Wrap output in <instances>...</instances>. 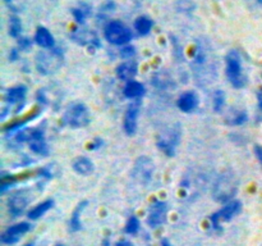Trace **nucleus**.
I'll return each mask as SVG.
<instances>
[{
	"label": "nucleus",
	"instance_id": "nucleus-1",
	"mask_svg": "<svg viewBox=\"0 0 262 246\" xmlns=\"http://www.w3.org/2000/svg\"><path fill=\"white\" fill-rule=\"evenodd\" d=\"M238 187H239V179L235 176L234 172L228 171L220 174L219 178L214 183L212 187V199L222 204H227V202L232 201L233 197L238 192Z\"/></svg>",
	"mask_w": 262,
	"mask_h": 246
},
{
	"label": "nucleus",
	"instance_id": "nucleus-38",
	"mask_svg": "<svg viewBox=\"0 0 262 246\" xmlns=\"http://www.w3.org/2000/svg\"><path fill=\"white\" fill-rule=\"evenodd\" d=\"M253 150H255V155H256V158L258 159V161H260V166L262 168V146L261 145H256Z\"/></svg>",
	"mask_w": 262,
	"mask_h": 246
},
{
	"label": "nucleus",
	"instance_id": "nucleus-20",
	"mask_svg": "<svg viewBox=\"0 0 262 246\" xmlns=\"http://www.w3.org/2000/svg\"><path fill=\"white\" fill-rule=\"evenodd\" d=\"M27 95V87L25 85H17L13 86L5 92V102L7 104H20L25 101Z\"/></svg>",
	"mask_w": 262,
	"mask_h": 246
},
{
	"label": "nucleus",
	"instance_id": "nucleus-16",
	"mask_svg": "<svg viewBox=\"0 0 262 246\" xmlns=\"http://www.w3.org/2000/svg\"><path fill=\"white\" fill-rule=\"evenodd\" d=\"M138 72V64L136 63L135 60H127L120 63L119 66L115 69V73H117V77L120 79V81L129 82L135 79V77L137 76Z\"/></svg>",
	"mask_w": 262,
	"mask_h": 246
},
{
	"label": "nucleus",
	"instance_id": "nucleus-33",
	"mask_svg": "<svg viewBox=\"0 0 262 246\" xmlns=\"http://www.w3.org/2000/svg\"><path fill=\"white\" fill-rule=\"evenodd\" d=\"M55 163H53V164H48V166H45V167H42V168H40L38 169V176L40 177H43V178H48V179H50V178H54V177H55V174L58 173V171H54V168H55Z\"/></svg>",
	"mask_w": 262,
	"mask_h": 246
},
{
	"label": "nucleus",
	"instance_id": "nucleus-37",
	"mask_svg": "<svg viewBox=\"0 0 262 246\" xmlns=\"http://www.w3.org/2000/svg\"><path fill=\"white\" fill-rule=\"evenodd\" d=\"M102 144H104L102 138H100V137L95 138V140L91 142V145H89V150H97V149L101 148Z\"/></svg>",
	"mask_w": 262,
	"mask_h": 246
},
{
	"label": "nucleus",
	"instance_id": "nucleus-17",
	"mask_svg": "<svg viewBox=\"0 0 262 246\" xmlns=\"http://www.w3.org/2000/svg\"><path fill=\"white\" fill-rule=\"evenodd\" d=\"M33 41L42 49L55 48V38H54L53 33L43 26H38L35 36H33Z\"/></svg>",
	"mask_w": 262,
	"mask_h": 246
},
{
	"label": "nucleus",
	"instance_id": "nucleus-26",
	"mask_svg": "<svg viewBox=\"0 0 262 246\" xmlns=\"http://www.w3.org/2000/svg\"><path fill=\"white\" fill-rule=\"evenodd\" d=\"M247 119L248 114L246 110H235V112L232 110V112H229V115L227 117L225 122L232 126H241L247 122Z\"/></svg>",
	"mask_w": 262,
	"mask_h": 246
},
{
	"label": "nucleus",
	"instance_id": "nucleus-40",
	"mask_svg": "<svg viewBox=\"0 0 262 246\" xmlns=\"http://www.w3.org/2000/svg\"><path fill=\"white\" fill-rule=\"evenodd\" d=\"M257 104H258V109H260V112H262V89L258 90L257 92Z\"/></svg>",
	"mask_w": 262,
	"mask_h": 246
},
{
	"label": "nucleus",
	"instance_id": "nucleus-30",
	"mask_svg": "<svg viewBox=\"0 0 262 246\" xmlns=\"http://www.w3.org/2000/svg\"><path fill=\"white\" fill-rule=\"evenodd\" d=\"M225 100H227V96H225V92L223 90H216L214 94V104H212V108H214L215 112L220 113L223 110L225 105Z\"/></svg>",
	"mask_w": 262,
	"mask_h": 246
},
{
	"label": "nucleus",
	"instance_id": "nucleus-29",
	"mask_svg": "<svg viewBox=\"0 0 262 246\" xmlns=\"http://www.w3.org/2000/svg\"><path fill=\"white\" fill-rule=\"evenodd\" d=\"M152 85H155L158 89H168L173 86V81L166 73H156L152 77Z\"/></svg>",
	"mask_w": 262,
	"mask_h": 246
},
{
	"label": "nucleus",
	"instance_id": "nucleus-4",
	"mask_svg": "<svg viewBox=\"0 0 262 246\" xmlns=\"http://www.w3.org/2000/svg\"><path fill=\"white\" fill-rule=\"evenodd\" d=\"M63 122L71 128L87 127L91 122V113L83 102H73L64 112Z\"/></svg>",
	"mask_w": 262,
	"mask_h": 246
},
{
	"label": "nucleus",
	"instance_id": "nucleus-23",
	"mask_svg": "<svg viewBox=\"0 0 262 246\" xmlns=\"http://www.w3.org/2000/svg\"><path fill=\"white\" fill-rule=\"evenodd\" d=\"M87 204H89V201L83 200V201L79 202V204L74 208L73 212H72L71 219H69V231H71V232H77V231H79L82 228L81 214L82 212L86 209Z\"/></svg>",
	"mask_w": 262,
	"mask_h": 246
},
{
	"label": "nucleus",
	"instance_id": "nucleus-14",
	"mask_svg": "<svg viewBox=\"0 0 262 246\" xmlns=\"http://www.w3.org/2000/svg\"><path fill=\"white\" fill-rule=\"evenodd\" d=\"M154 169L155 166L152 160L148 156H141L135 164V177L141 182H148L152 177Z\"/></svg>",
	"mask_w": 262,
	"mask_h": 246
},
{
	"label": "nucleus",
	"instance_id": "nucleus-44",
	"mask_svg": "<svg viewBox=\"0 0 262 246\" xmlns=\"http://www.w3.org/2000/svg\"><path fill=\"white\" fill-rule=\"evenodd\" d=\"M25 246H33V243H27V245H25Z\"/></svg>",
	"mask_w": 262,
	"mask_h": 246
},
{
	"label": "nucleus",
	"instance_id": "nucleus-36",
	"mask_svg": "<svg viewBox=\"0 0 262 246\" xmlns=\"http://www.w3.org/2000/svg\"><path fill=\"white\" fill-rule=\"evenodd\" d=\"M135 50H136V49L133 48V46L125 45V46H123L122 53H120V55H122L123 58H130V56L135 55V53H136Z\"/></svg>",
	"mask_w": 262,
	"mask_h": 246
},
{
	"label": "nucleus",
	"instance_id": "nucleus-45",
	"mask_svg": "<svg viewBox=\"0 0 262 246\" xmlns=\"http://www.w3.org/2000/svg\"><path fill=\"white\" fill-rule=\"evenodd\" d=\"M56 246H66V245H56Z\"/></svg>",
	"mask_w": 262,
	"mask_h": 246
},
{
	"label": "nucleus",
	"instance_id": "nucleus-7",
	"mask_svg": "<svg viewBox=\"0 0 262 246\" xmlns=\"http://www.w3.org/2000/svg\"><path fill=\"white\" fill-rule=\"evenodd\" d=\"M242 210V202L239 200H232V201L224 204V207L220 208L217 212L210 217L211 224L214 228H219L220 224L224 222H230L233 218L237 217Z\"/></svg>",
	"mask_w": 262,
	"mask_h": 246
},
{
	"label": "nucleus",
	"instance_id": "nucleus-41",
	"mask_svg": "<svg viewBox=\"0 0 262 246\" xmlns=\"http://www.w3.org/2000/svg\"><path fill=\"white\" fill-rule=\"evenodd\" d=\"M115 246H133L132 242H129L128 240H120L115 243Z\"/></svg>",
	"mask_w": 262,
	"mask_h": 246
},
{
	"label": "nucleus",
	"instance_id": "nucleus-35",
	"mask_svg": "<svg viewBox=\"0 0 262 246\" xmlns=\"http://www.w3.org/2000/svg\"><path fill=\"white\" fill-rule=\"evenodd\" d=\"M31 46H32V41H31L30 38L19 37V40H18V49H19L20 51L28 50V49H31Z\"/></svg>",
	"mask_w": 262,
	"mask_h": 246
},
{
	"label": "nucleus",
	"instance_id": "nucleus-2",
	"mask_svg": "<svg viewBox=\"0 0 262 246\" xmlns=\"http://www.w3.org/2000/svg\"><path fill=\"white\" fill-rule=\"evenodd\" d=\"M225 73L234 89H243L247 86L248 77L243 69L242 56L237 50H230L225 56Z\"/></svg>",
	"mask_w": 262,
	"mask_h": 246
},
{
	"label": "nucleus",
	"instance_id": "nucleus-18",
	"mask_svg": "<svg viewBox=\"0 0 262 246\" xmlns=\"http://www.w3.org/2000/svg\"><path fill=\"white\" fill-rule=\"evenodd\" d=\"M72 168H73V171L76 173L81 174V176H90L94 172L95 167L94 161L91 159L84 155H81L73 159V161H72Z\"/></svg>",
	"mask_w": 262,
	"mask_h": 246
},
{
	"label": "nucleus",
	"instance_id": "nucleus-28",
	"mask_svg": "<svg viewBox=\"0 0 262 246\" xmlns=\"http://www.w3.org/2000/svg\"><path fill=\"white\" fill-rule=\"evenodd\" d=\"M37 113H35V114H31V115H28L27 118H25V119H22V120H18V122H14V123H12V125H9V126H7V127L4 128V132L5 133H17L18 131H20L22 130V128H25L26 127V125H27L28 122H31V120L32 119H35L36 117H37Z\"/></svg>",
	"mask_w": 262,
	"mask_h": 246
},
{
	"label": "nucleus",
	"instance_id": "nucleus-42",
	"mask_svg": "<svg viewBox=\"0 0 262 246\" xmlns=\"http://www.w3.org/2000/svg\"><path fill=\"white\" fill-rule=\"evenodd\" d=\"M161 246H171V243L168 238H164V240L161 241Z\"/></svg>",
	"mask_w": 262,
	"mask_h": 246
},
{
	"label": "nucleus",
	"instance_id": "nucleus-34",
	"mask_svg": "<svg viewBox=\"0 0 262 246\" xmlns=\"http://www.w3.org/2000/svg\"><path fill=\"white\" fill-rule=\"evenodd\" d=\"M4 4L7 5L12 12L18 13L22 12V9L25 8L26 0H4Z\"/></svg>",
	"mask_w": 262,
	"mask_h": 246
},
{
	"label": "nucleus",
	"instance_id": "nucleus-12",
	"mask_svg": "<svg viewBox=\"0 0 262 246\" xmlns=\"http://www.w3.org/2000/svg\"><path fill=\"white\" fill-rule=\"evenodd\" d=\"M31 224L28 222H20L17 224H13L10 227H8L4 232L0 236V241L4 245H14L17 243L20 238L23 237V235H26L27 232H30Z\"/></svg>",
	"mask_w": 262,
	"mask_h": 246
},
{
	"label": "nucleus",
	"instance_id": "nucleus-22",
	"mask_svg": "<svg viewBox=\"0 0 262 246\" xmlns=\"http://www.w3.org/2000/svg\"><path fill=\"white\" fill-rule=\"evenodd\" d=\"M146 92V89L145 86H143V84H141V82L136 81V79H133V81H129V82H125V86L124 89H123V94H124L125 97H128V99H140L141 96H143Z\"/></svg>",
	"mask_w": 262,
	"mask_h": 246
},
{
	"label": "nucleus",
	"instance_id": "nucleus-25",
	"mask_svg": "<svg viewBox=\"0 0 262 246\" xmlns=\"http://www.w3.org/2000/svg\"><path fill=\"white\" fill-rule=\"evenodd\" d=\"M53 207H54V200L46 199L45 201L37 204L33 209H31L30 212H28V218H30L31 220H37L38 218H41L43 214H46V213H48Z\"/></svg>",
	"mask_w": 262,
	"mask_h": 246
},
{
	"label": "nucleus",
	"instance_id": "nucleus-32",
	"mask_svg": "<svg viewBox=\"0 0 262 246\" xmlns=\"http://www.w3.org/2000/svg\"><path fill=\"white\" fill-rule=\"evenodd\" d=\"M15 182H17V178H15L13 174L3 173L2 179H0V191L5 192L8 189H10V187H12Z\"/></svg>",
	"mask_w": 262,
	"mask_h": 246
},
{
	"label": "nucleus",
	"instance_id": "nucleus-11",
	"mask_svg": "<svg viewBox=\"0 0 262 246\" xmlns=\"http://www.w3.org/2000/svg\"><path fill=\"white\" fill-rule=\"evenodd\" d=\"M30 200V194L26 190L13 194L8 200V212H9V214L14 218L22 215L25 210L27 209Z\"/></svg>",
	"mask_w": 262,
	"mask_h": 246
},
{
	"label": "nucleus",
	"instance_id": "nucleus-31",
	"mask_svg": "<svg viewBox=\"0 0 262 246\" xmlns=\"http://www.w3.org/2000/svg\"><path fill=\"white\" fill-rule=\"evenodd\" d=\"M140 219H138L137 217H135V215H132V217H129V219L127 220V223H125L124 232L128 233V235H136V233L140 231Z\"/></svg>",
	"mask_w": 262,
	"mask_h": 246
},
{
	"label": "nucleus",
	"instance_id": "nucleus-3",
	"mask_svg": "<svg viewBox=\"0 0 262 246\" xmlns=\"http://www.w3.org/2000/svg\"><path fill=\"white\" fill-rule=\"evenodd\" d=\"M63 60L64 56L60 49H45V50L40 51V53L36 55V69H37L40 74L49 76V74L55 73L56 71L60 69V67L63 66Z\"/></svg>",
	"mask_w": 262,
	"mask_h": 246
},
{
	"label": "nucleus",
	"instance_id": "nucleus-10",
	"mask_svg": "<svg viewBox=\"0 0 262 246\" xmlns=\"http://www.w3.org/2000/svg\"><path fill=\"white\" fill-rule=\"evenodd\" d=\"M166 214H168V202L163 200H155L148 208L147 224L151 228H159L165 223Z\"/></svg>",
	"mask_w": 262,
	"mask_h": 246
},
{
	"label": "nucleus",
	"instance_id": "nucleus-13",
	"mask_svg": "<svg viewBox=\"0 0 262 246\" xmlns=\"http://www.w3.org/2000/svg\"><path fill=\"white\" fill-rule=\"evenodd\" d=\"M140 109L141 101L140 100H136V101L130 102L129 107L125 110L124 119H123V128H124V132L128 136H133L136 133V131H137Z\"/></svg>",
	"mask_w": 262,
	"mask_h": 246
},
{
	"label": "nucleus",
	"instance_id": "nucleus-43",
	"mask_svg": "<svg viewBox=\"0 0 262 246\" xmlns=\"http://www.w3.org/2000/svg\"><path fill=\"white\" fill-rule=\"evenodd\" d=\"M253 2H255V4L257 5V7L262 8V0H253Z\"/></svg>",
	"mask_w": 262,
	"mask_h": 246
},
{
	"label": "nucleus",
	"instance_id": "nucleus-24",
	"mask_svg": "<svg viewBox=\"0 0 262 246\" xmlns=\"http://www.w3.org/2000/svg\"><path fill=\"white\" fill-rule=\"evenodd\" d=\"M135 30L138 35L147 36L154 27V20L147 15H140L135 19Z\"/></svg>",
	"mask_w": 262,
	"mask_h": 246
},
{
	"label": "nucleus",
	"instance_id": "nucleus-21",
	"mask_svg": "<svg viewBox=\"0 0 262 246\" xmlns=\"http://www.w3.org/2000/svg\"><path fill=\"white\" fill-rule=\"evenodd\" d=\"M28 144H30V149L33 153L40 154V155H48L49 148L45 140V133H43V130H41V127H38L36 136Z\"/></svg>",
	"mask_w": 262,
	"mask_h": 246
},
{
	"label": "nucleus",
	"instance_id": "nucleus-6",
	"mask_svg": "<svg viewBox=\"0 0 262 246\" xmlns=\"http://www.w3.org/2000/svg\"><path fill=\"white\" fill-rule=\"evenodd\" d=\"M181 133L182 130L179 125L165 128L163 132L159 133L158 138H156V145L165 155L174 156L177 146L179 145V141H181Z\"/></svg>",
	"mask_w": 262,
	"mask_h": 246
},
{
	"label": "nucleus",
	"instance_id": "nucleus-19",
	"mask_svg": "<svg viewBox=\"0 0 262 246\" xmlns=\"http://www.w3.org/2000/svg\"><path fill=\"white\" fill-rule=\"evenodd\" d=\"M71 13L73 15L74 20L78 23V26H83L84 22L92 15V7L89 3L82 2L78 3L74 8H72Z\"/></svg>",
	"mask_w": 262,
	"mask_h": 246
},
{
	"label": "nucleus",
	"instance_id": "nucleus-9",
	"mask_svg": "<svg viewBox=\"0 0 262 246\" xmlns=\"http://www.w3.org/2000/svg\"><path fill=\"white\" fill-rule=\"evenodd\" d=\"M71 38L74 43L82 46H90V48H100L101 46L99 35L95 31L89 30L83 26L73 28V31L71 32Z\"/></svg>",
	"mask_w": 262,
	"mask_h": 246
},
{
	"label": "nucleus",
	"instance_id": "nucleus-8",
	"mask_svg": "<svg viewBox=\"0 0 262 246\" xmlns=\"http://www.w3.org/2000/svg\"><path fill=\"white\" fill-rule=\"evenodd\" d=\"M210 50L204 43H197L193 54V71L197 73V79L200 74L210 73L212 71V61H210Z\"/></svg>",
	"mask_w": 262,
	"mask_h": 246
},
{
	"label": "nucleus",
	"instance_id": "nucleus-27",
	"mask_svg": "<svg viewBox=\"0 0 262 246\" xmlns=\"http://www.w3.org/2000/svg\"><path fill=\"white\" fill-rule=\"evenodd\" d=\"M22 22L17 15H10L9 23H8V31H9V36L13 38H18L22 33Z\"/></svg>",
	"mask_w": 262,
	"mask_h": 246
},
{
	"label": "nucleus",
	"instance_id": "nucleus-15",
	"mask_svg": "<svg viewBox=\"0 0 262 246\" xmlns=\"http://www.w3.org/2000/svg\"><path fill=\"white\" fill-rule=\"evenodd\" d=\"M200 104L199 95L194 91H186L178 97L177 100V105H178L179 110L183 113H191L197 109Z\"/></svg>",
	"mask_w": 262,
	"mask_h": 246
},
{
	"label": "nucleus",
	"instance_id": "nucleus-5",
	"mask_svg": "<svg viewBox=\"0 0 262 246\" xmlns=\"http://www.w3.org/2000/svg\"><path fill=\"white\" fill-rule=\"evenodd\" d=\"M104 36L110 44L125 46L132 41L133 32L127 25L120 20H109L104 27Z\"/></svg>",
	"mask_w": 262,
	"mask_h": 246
},
{
	"label": "nucleus",
	"instance_id": "nucleus-39",
	"mask_svg": "<svg viewBox=\"0 0 262 246\" xmlns=\"http://www.w3.org/2000/svg\"><path fill=\"white\" fill-rule=\"evenodd\" d=\"M18 51H19V49H18V48L12 49V50H10V53H9V59H10V60L14 61L15 59H18V56H19V53H18Z\"/></svg>",
	"mask_w": 262,
	"mask_h": 246
}]
</instances>
